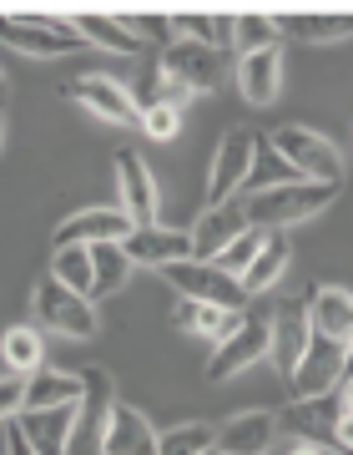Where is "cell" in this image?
Returning <instances> with one entry per match:
<instances>
[{"label":"cell","instance_id":"obj_17","mask_svg":"<svg viewBox=\"0 0 353 455\" xmlns=\"http://www.w3.org/2000/svg\"><path fill=\"white\" fill-rule=\"evenodd\" d=\"M308 339H313V319H308V304H283V309H273V364L283 370V379H288L293 370H298V359H303Z\"/></svg>","mask_w":353,"mask_h":455},{"label":"cell","instance_id":"obj_14","mask_svg":"<svg viewBox=\"0 0 353 455\" xmlns=\"http://www.w3.org/2000/svg\"><path fill=\"white\" fill-rule=\"evenodd\" d=\"M116 182H122V212L131 218V228L157 223V182H152V167L131 147L116 152Z\"/></svg>","mask_w":353,"mask_h":455},{"label":"cell","instance_id":"obj_29","mask_svg":"<svg viewBox=\"0 0 353 455\" xmlns=\"http://www.w3.org/2000/svg\"><path fill=\"white\" fill-rule=\"evenodd\" d=\"M91 268H97V283H91V304L106 299V293H122L131 274V259L122 253V243H97L91 248Z\"/></svg>","mask_w":353,"mask_h":455},{"label":"cell","instance_id":"obj_5","mask_svg":"<svg viewBox=\"0 0 353 455\" xmlns=\"http://www.w3.org/2000/svg\"><path fill=\"white\" fill-rule=\"evenodd\" d=\"M268 142L288 157L293 172L303 182H333V188H343V157H338V147L328 137H318V132H308V127H278Z\"/></svg>","mask_w":353,"mask_h":455},{"label":"cell","instance_id":"obj_24","mask_svg":"<svg viewBox=\"0 0 353 455\" xmlns=\"http://www.w3.org/2000/svg\"><path fill=\"white\" fill-rule=\"evenodd\" d=\"M283 268H288V238H283V228H273L268 233V243L257 248V259L247 263V274H242V293L253 299V293H268L283 278Z\"/></svg>","mask_w":353,"mask_h":455},{"label":"cell","instance_id":"obj_4","mask_svg":"<svg viewBox=\"0 0 353 455\" xmlns=\"http://www.w3.org/2000/svg\"><path fill=\"white\" fill-rule=\"evenodd\" d=\"M161 278L172 283L182 299H197V304H217V309L238 314L242 304H247V293H242V283L232 274H223L217 263H202V259H182V263H167L161 268Z\"/></svg>","mask_w":353,"mask_h":455},{"label":"cell","instance_id":"obj_22","mask_svg":"<svg viewBox=\"0 0 353 455\" xmlns=\"http://www.w3.org/2000/svg\"><path fill=\"white\" fill-rule=\"evenodd\" d=\"M238 86H242V97L253 101V107L278 101V86H283V51L268 46V51L242 56V61H238Z\"/></svg>","mask_w":353,"mask_h":455},{"label":"cell","instance_id":"obj_25","mask_svg":"<svg viewBox=\"0 0 353 455\" xmlns=\"http://www.w3.org/2000/svg\"><path fill=\"white\" fill-rule=\"evenodd\" d=\"M288 182H303V178L293 172V163L268 137H253V172H247V188L242 193H268V188H288Z\"/></svg>","mask_w":353,"mask_h":455},{"label":"cell","instance_id":"obj_23","mask_svg":"<svg viewBox=\"0 0 353 455\" xmlns=\"http://www.w3.org/2000/svg\"><path fill=\"white\" fill-rule=\"evenodd\" d=\"M157 430L137 405H122L116 400L112 410V430H106V455H157Z\"/></svg>","mask_w":353,"mask_h":455},{"label":"cell","instance_id":"obj_37","mask_svg":"<svg viewBox=\"0 0 353 455\" xmlns=\"http://www.w3.org/2000/svg\"><path fill=\"white\" fill-rule=\"evenodd\" d=\"M5 455H35V451H31V440L20 435V425H16V420L5 425Z\"/></svg>","mask_w":353,"mask_h":455},{"label":"cell","instance_id":"obj_3","mask_svg":"<svg viewBox=\"0 0 353 455\" xmlns=\"http://www.w3.org/2000/svg\"><path fill=\"white\" fill-rule=\"evenodd\" d=\"M268 349H273V314H263V309L238 314L232 334H223V339H217V349H212L208 379H212V385H217V379H232L238 370L257 364V359L268 355Z\"/></svg>","mask_w":353,"mask_h":455},{"label":"cell","instance_id":"obj_35","mask_svg":"<svg viewBox=\"0 0 353 455\" xmlns=\"http://www.w3.org/2000/svg\"><path fill=\"white\" fill-rule=\"evenodd\" d=\"M142 132L152 137V142H172L176 132H182V112L167 107V101H157V107H146L142 112Z\"/></svg>","mask_w":353,"mask_h":455},{"label":"cell","instance_id":"obj_6","mask_svg":"<svg viewBox=\"0 0 353 455\" xmlns=\"http://www.w3.org/2000/svg\"><path fill=\"white\" fill-rule=\"evenodd\" d=\"M35 319L46 329H56V334H71V339H91L97 334V304L81 299L76 289H66L56 274L35 283Z\"/></svg>","mask_w":353,"mask_h":455},{"label":"cell","instance_id":"obj_42","mask_svg":"<svg viewBox=\"0 0 353 455\" xmlns=\"http://www.w3.org/2000/svg\"><path fill=\"white\" fill-rule=\"evenodd\" d=\"M343 374H353V339H349V370H343Z\"/></svg>","mask_w":353,"mask_h":455},{"label":"cell","instance_id":"obj_30","mask_svg":"<svg viewBox=\"0 0 353 455\" xmlns=\"http://www.w3.org/2000/svg\"><path fill=\"white\" fill-rule=\"evenodd\" d=\"M0 355H5V364L16 374H35L41 370V359H46V344H41V334L26 324L5 329V339H0Z\"/></svg>","mask_w":353,"mask_h":455},{"label":"cell","instance_id":"obj_10","mask_svg":"<svg viewBox=\"0 0 353 455\" xmlns=\"http://www.w3.org/2000/svg\"><path fill=\"white\" fill-rule=\"evenodd\" d=\"M253 137L257 132L232 127L212 157V178H208V208H227L232 197L247 188V172H253Z\"/></svg>","mask_w":353,"mask_h":455},{"label":"cell","instance_id":"obj_27","mask_svg":"<svg viewBox=\"0 0 353 455\" xmlns=\"http://www.w3.org/2000/svg\"><path fill=\"white\" fill-rule=\"evenodd\" d=\"M81 400V374L61 370H35L31 390H26V410H56V405H76Z\"/></svg>","mask_w":353,"mask_h":455},{"label":"cell","instance_id":"obj_28","mask_svg":"<svg viewBox=\"0 0 353 455\" xmlns=\"http://www.w3.org/2000/svg\"><path fill=\"white\" fill-rule=\"evenodd\" d=\"M176 329H192V334H212V339H223V334H232V324H238V314L217 309V304H197V299H182L172 314Z\"/></svg>","mask_w":353,"mask_h":455},{"label":"cell","instance_id":"obj_13","mask_svg":"<svg viewBox=\"0 0 353 455\" xmlns=\"http://www.w3.org/2000/svg\"><path fill=\"white\" fill-rule=\"evenodd\" d=\"M122 253L131 259V268H167V263L192 259V233L182 228H131L122 238Z\"/></svg>","mask_w":353,"mask_h":455},{"label":"cell","instance_id":"obj_8","mask_svg":"<svg viewBox=\"0 0 353 455\" xmlns=\"http://www.w3.org/2000/svg\"><path fill=\"white\" fill-rule=\"evenodd\" d=\"M161 71L172 76V82L192 86L197 92H217L227 76V51L223 46H208V41H187V36H176L172 46L161 51Z\"/></svg>","mask_w":353,"mask_h":455},{"label":"cell","instance_id":"obj_21","mask_svg":"<svg viewBox=\"0 0 353 455\" xmlns=\"http://www.w3.org/2000/svg\"><path fill=\"white\" fill-rule=\"evenodd\" d=\"M308 319H313V334L349 344L353 339V293L318 283V289H313V299H308Z\"/></svg>","mask_w":353,"mask_h":455},{"label":"cell","instance_id":"obj_38","mask_svg":"<svg viewBox=\"0 0 353 455\" xmlns=\"http://www.w3.org/2000/svg\"><path fill=\"white\" fill-rule=\"evenodd\" d=\"M338 451L353 455V415H349V410H343V420H338Z\"/></svg>","mask_w":353,"mask_h":455},{"label":"cell","instance_id":"obj_41","mask_svg":"<svg viewBox=\"0 0 353 455\" xmlns=\"http://www.w3.org/2000/svg\"><path fill=\"white\" fill-rule=\"evenodd\" d=\"M0 142H5V107H0Z\"/></svg>","mask_w":353,"mask_h":455},{"label":"cell","instance_id":"obj_9","mask_svg":"<svg viewBox=\"0 0 353 455\" xmlns=\"http://www.w3.org/2000/svg\"><path fill=\"white\" fill-rule=\"evenodd\" d=\"M343 370H349V344L313 334V339H308V349H303V359H298V370L288 374L293 400H313V395L338 390V374H343Z\"/></svg>","mask_w":353,"mask_h":455},{"label":"cell","instance_id":"obj_11","mask_svg":"<svg viewBox=\"0 0 353 455\" xmlns=\"http://www.w3.org/2000/svg\"><path fill=\"white\" fill-rule=\"evenodd\" d=\"M338 420H343V395H313V400H293L288 410H278V430H288L293 440L308 445H338Z\"/></svg>","mask_w":353,"mask_h":455},{"label":"cell","instance_id":"obj_7","mask_svg":"<svg viewBox=\"0 0 353 455\" xmlns=\"http://www.w3.org/2000/svg\"><path fill=\"white\" fill-rule=\"evenodd\" d=\"M0 41L26 56H66L86 46L81 31L61 16H0Z\"/></svg>","mask_w":353,"mask_h":455},{"label":"cell","instance_id":"obj_2","mask_svg":"<svg viewBox=\"0 0 353 455\" xmlns=\"http://www.w3.org/2000/svg\"><path fill=\"white\" fill-rule=\"evenodd\" d=\"M81 374V400H76V425H71V451L66 455H106V430L116 410V385L101 364H86Z\"/></svg>","mask_w":353,"mask_h":455},{"label":"cell","instance_id":"obj_1","mask_svg":"<svg viewBox=\"0 0 353 455\" xmlns=\"http://www.w3.org/2000/svg\"><path fill=\"white\" fill-rule=\"evenodd\" d=\"M338 197L333 182H288V188H268V193H247L242 197V212L247 223L273 233V228H288V223H303L313 212H323L328 203Z\"/></svg>","mask_w":353,"mask_h":455},{"label":"cell","instance_id":"obj_39","mask_svg":"<svg viewBox=\"0 0 353 455\" xmlns=\"http://www.w3.org/2000/svg\"><path fill=\"white\" fill-rule=\"evenodd\" d=\"M338 395H343V410H349V415H353V374H349V379H343V385H338Z\"/></svg>","mask_w":353,"mask_h":455},{"label":"cell","instance_id":"obj_16","mask_svg":"<svg viewBox=\"0 0 353 455\" xmlns=\"http://www.w3.org/2000/svg\"><path fill=\"white\" fill-rule=\"evenodd\" d=\"M278 435V415L273 410H242V415H232V420L217 430V445L212 451L223 455H263L268 445H273Z\"/></svg>","mask_w":353,"mask_h":455},{"label":"cell","instance_id":"obj_18","mask_svg":"<svg viewBox=\"0 0 353 455\" xmlns=\"http://www.w3.org/2000/svg\"><path fill=\"white\" fill-rule=\"evenodd\" d=\"M247 212H242V197H232L227 208H208L202 212V223L192 228V259H202V263H212L217 253H223L238 233H247Z\"/></svg>","mask_w":353,"mask_h":455},{"label":"cell","instance_id":"obj_12","mask_svg":"<svg viewBox=\"0 0 353 455\" xmlns=\"http://www.w3.org/2000/svg\"><path fill=\"white\" fill-rule=\"evenodd\" d=\"M61 92L71 101H81L91 116L112 122V127H137V122H142V112H137L131 92L122 82H112V76H76V82H66Z\"/></svg>","mask_w":353,"mask_h":455},{"label":"cell","instance_id":"obj_32","mask_svg":"<svg viewBox=\"0 0 353 455\" xmlns=\"http://www.w3.org/2000/svg\"><path fill=\"white\" fill-rule=\"evenodd\" d=\"M217 445V430L212 425H176L157 440V455H208Z\"/></svg>","mask_w":353,"mask_h":455},{"label":"cell","instance_id":"obj_33","mask_svg":"<svg viewBox=\"0 0 353 455\" xmlns=\"http://www.w3.org/2000/svg\"><path fill=\"white\" fill-rule=\"evenodd\" d=\"M268 243V233H263V228H247V233H238V238H232V243L223 248V253H217V268H223V274H232L242 283V274H247V263L257 259V248Z\"/></svg>","mask_w":353,"mask_h":455},{"label":"cell","instance_id":"obj_43","mask_svg":"<svg viewBox=\"0 0 353 455\" xmlns=\"http://www.w3.org/2000/svg\"><path fill=\"white\" fill-rule=\"evenodd\" d=\"M0 97H5V71H0Z\"/></svg>","mask_w":353,"mask_h":455},{"label":"cell","instance_id":"obj_40","mask_svg":"<svg viewBox=\"0 0 353 455\" xmlns=\"http://www.w3.org/2000/svg\"><path fill=\"white\" fill-rule=\"evenodd\" d=\"M293 455H318V451H313V445H298V451H293Z\"/></svg>","mask_w":353,"mask_h":455},{"label":"cell","instance_id":"obj_31","mask_svg":"<svg viewBox=\"0 0 353 455\" xmlns=\"http://www.w3.org/2000/svg\"><path fill=\"white\" fill-rule=\"evenodd\" d=\"M56 278L66 289H76L81 299H91L97 268H91V248H56Z\"/></svg>","mask_w":353,"mask_h":455},{"label":"cell","instance_id":"obj_19","mask_svg":"<svg viewBox=\"0 0 353 455\" xmlns=\"http://www.w3.org/2000/svg\"><path fill=\"white\" fill-rule=\"evenodd\" d=\"M16 425H20V435L31 440V451H35V455H66V451H71V425H76V405L26 410Z\"/></svg>","mask_w":353,"mask_h":455},{"label":"cell","instance_id":"obj_36","mask_svg":"<svg viewBox=\"0 0 353 455\" xmlns=\"http://www.w3.org/2000/svg\"><path fill=\"white\" fill-rule=\"evenodd\" d=\"M26 390H31V374H0V420L26 415Z\"/></svg>","mask_w":353,"mask_h":455},{"label":"cell","instance_id":"obj_15","mask_svg":"<svg viewBox=\"0 0 353 455\" xmlns=\"http://www.w3.org/2000/svg\"><path fill=\"white\" fill-rule=\"evenodd\" d=\"M131 233V218L122 208H86L71 212L56 228V248H97V243H122Z\"/></svg>","mask_w":353,"mask_h":455},{"label":"cell","instance_id":"obj_34","mask_svg":"<svg viewBox=\"0 0 353 455\" xmlns=\"http://www.w3.org/2000/svg\"><path fill=\"white\" fill-rule=\"evenodd\" d=\"M232 41H238L242 56L268 51V46H278V20L273 16H238L232 20Z\"/></svg>","mask_w":353,"mask_h":455},{"label":"cell","instance_id":"obj_26","mask_svg":"<svg viewBox=\"0 0 353 455\" xmlns=\"http://www.w3.org/2000/svg\"><path fill=\"white\" fill-rule=\"evenodd\" d=\"M71 26L81 31V41H86V46L116 51V56H137V51H142V46H137V36L122 26V16H97V11H81Z\"/></svg>","mask_w":353,"mask_h":455},{"label":"cell","instance_id":"obj_20","mask_svg":"<svg viewBox=\"0 0 353 455\" xmlns=\"http://www.w3.org/2000/svg\"><path fill=\"white\" fill-rule=\"evenodd\" d=\"M278 36H293L303 46H338L353 36V16L343 11H298V16H278Z\"/></svg>","mask_w":353,"mask_h":455},{"label":"cell","instance_id":"obj_44","mask_svg":"<svg viewBox=\"0 0 353 455\" xmlns=\"http://www.w3.org/2000/svg\"><path fill=\"white\" fill-rule=\"evenodd\" d=\"M208 455H223V451H208Z\"/></svg>","mask_w":353,"mask_h":455}]
</instances>
